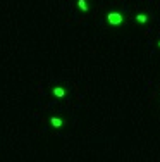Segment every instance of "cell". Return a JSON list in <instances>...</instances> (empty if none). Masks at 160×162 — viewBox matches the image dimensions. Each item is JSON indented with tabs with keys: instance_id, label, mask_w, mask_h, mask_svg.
Wrapping results in <instances>:
<instances>
[{
	"instance_id": "6da1fadb",
	"label": "cell",
	"mask_w": 160,
	"mask_h": 162,
	"mask_svg": "<svg viewBox=\"0 0 160 162\" xmlns=\"http://www.w3.org/2000/svg\"><path fill=\"white\" fill-rule=\"evenodd\" d=\"M107 21H108V24H110V26L117 28V26H121V24L124 22V16H122V12L112 11V12H108V14H107Z\"/></svg>"
},
{
	"instance_id": "7a4b0ae2",
	"label": "cell",
	"mask_w": 160,
	"mask_h": 162,
	"mask_svg": "<svg viewBox=\"0 0 160 162\" xmlns=\"http://www.w3.org/2000/svg\"><path fill=\"white\" fill-rule=\"evenodd\" d=\"M52 93L57 97V98H64V97H66V90H64L62 86H55L52 90Z\"/></svg>"
},
{
	"instance_id": "3957f363",
	"label": "cell",
	"mask_w": 160,
	"mask_h": 162,
	"mask_svg": "<svg viewBox=\"0 0 160 162\" xmlns=\"http://www.w3.org/2000/svg\"><path fill=\"white\" fill-rule=\"evenodd\" d=\"M50 124H52L53 128H62L64 126V119H62V117H52V119H50Z\"/></svg>"
},
{
	"instance_id": "277c9868",
	"label": "cell",
	"mask_w": 160,
	"mask_h": 162,
	"mask_svg": "<svg viewBox=\"0 0 160 162\" xmlns=\"http://www.w3.org/2000/svg\"><path fill=\"white\" fill-rule=\"evenodd\" d=\"M78 7H79L83 12H88V11H89V5H88V2H86V0H78Z\"/></svg>"
},
{
	"instance_id": "5b68a950",
	"label": "cell",
	"mask_w": 160,
	"mask_h": 162,
	"mask_svg": "<svg viewBox=\"0 0 160 162\" xmlns=\"http://www.w3.org/2000/svg\"><path fill=\"white\" fill-rule=\"evenodd\" d=\"M136 21H138V22H146V21H148V16H146V14H138V16H136Z\"/></svg>"
},
{
	"instance_id": "8992f818",
	"label": "cell",
	"mask_w": 160,
	"mask_h": 162,
	"mask_svg": "<svg viewBox=\"0 0 160 162\" xmlns=\"http://www.w3.org/2000/svg\"><path fill=\"white\" fill-rule=\"evenodd\" d=\"M159 47H160V41H159Z\"/></svg>"
}]
</instances>
